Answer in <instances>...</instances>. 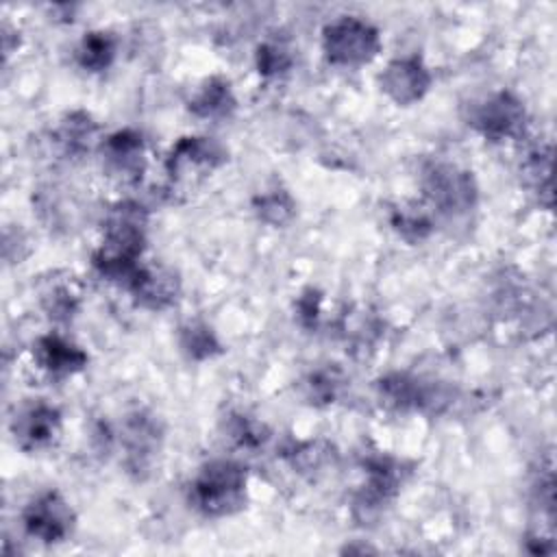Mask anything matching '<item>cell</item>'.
I'll use <instances>...</instances> for the list:
<instances>
[{"mask_svg": "<svg viewBox=\"0 0 557 557\" xmlns=\"http://www.w3.org/2000/svg\"><path fill=\"white\" fill-rule=\"evenodd\" d=\"M226 161V150L213 137H181L168 159L165 170L174 181L207 176Z\"/></svg>", "mask_w": 557, "mask_h": 557, "instance_id": "8", "label": "cell"}, {"mask_svg": "<svg viewBox=\"0 0 557 557\" xmlns=\"http://www.w3.org/2000/svg\"><path fill=\"white\" fill-rule=\"evenodd\" d=\"M100 152H102L104 168L113 176H117L122 181L141 178V174L146 170V144H144L141 133H137L133 128L115 131L102 141Z\"/></svg>", "mask_w": 557, "mask_h": 557, "instance_id": "11", "label": "cell"}, {"mask_svg": "<svg viewBox=\"0 0 557 557\" xmlns=\"http://www.w3.org/2000/svg\"><path fill=\"white\" fill-rule=\"evenodd\" d=\"M115 37L109 30H89L76 46V63L87 72H102L115 59Z\"/></svg>", "mask_w": 557, "mask_h": 557, "instance_id": "18", "label": "cell"}, {"mask_svg": "<svg viewBox=\"0 0 557 557\" xmlns=\"http://www.w3.org/2000/svg\"><path fill=\"white\" fill-rule=\"evenodd\" d=\"M257 70L263 78H278L292 70V52L278 41H265L257 48Z\"/></svg>", "mask_w": 557, "mask_h": 557, "instance_id": "23", "label": "cell"}, {"mask_svg": "<svg viewBox=\"0 0 557 557\" xmlns=\"http://www.w3.org/2000/svg\"><path fill=\"white\" fill-rule=\"evenodd\" d=\"M522 172H524V181L537 194H546V200L550 202V148L546 146L544 150L542 148L533 150L524 161Z\"/></svg>", "mask_w": 557, "mask_h": 557, "instance_id": "24", "label": "cell"}, {"mask_svg": "<svg viewBox=\"0 0 557 557\" xmlns=\"http://www.w3.org/2000/svg\"><path fill=\"white\" fill-rule=\"evenodd\" d=\"M189 111L200 120H222L235 111V96L226 78L213 76L189 100Z\"/></svg>", "mask_w": 557, "mask_h": 557, "instance_id": "16", "label": "cell"}, {"mask_svg": "<svg viewBox=\"0 0 557 557\" xmlns=\"http://www.w3.org/2000/svg\"><path fill=\"white\" fill-rule=\"evenodd\" d=\"M11 433L22 450L46 448L61 433V411L48 403L26 405L15 413Z\"/></svg>", "mask_w": 557, "mask_h": 557, "instance_id": "10", "label": "cell"}, {"mask_svg": "<svg viewBox=\"0 0 557 557\" xmlns=\"http://www.w3.org/2000/svg\"><path fill=\"white\" fill-rule=\"evenodd\" d=\"M381 89L389 100L400 107H409L424 98L433 76L429 67L418 57H398L392 59L379 76Z\"/></svg>", "mask_w": 557, "mask_h": 557, "instance_id": "9", "label": "cell"}, {"mask_svg": "<svg viewBox=\"0 0 557 557\" xmlns=\"http://www.w3.org/2000/svg\"><path fill=\"white\" fill-rule=\"evenodd\" d=\"M126 292L133 294L137 305L152 311H161L176 302L181 294V281L170 268L141 265Z\"/></svg>", "mask_w": 557, "mask_h": 557, "instance_id": "12", "label": "cell"}, {"mask_svg": "<svg viewBox=\"0 0 557 557\" xmlns=\"http://www.w3.org/2000/svg\"><path fill=\"white\" fill-rule=\"evenodd\" d=\"M252 209L257 218L270 226H285L296 215L294 198L289 196V191L281 187H272L257 194L252 200Z\"/></svg>", "mask_w": 557, "mask_h": 557, "instance_id": "19", "label": "cell"}, {"mask_svg": "<svg viewBox=\"0 0 557 557\" xmlns=\"http://www.w3.org/2000/svg\"><path fill=\"white\" fill-rule=\"evenodd\" d=\"M400 463L389 457H374L366 466V481L352 498V518L370 524L383 516L400 487Z\"/></svg>", "mask_w": 557, "mask_h": 557, "instance_id": "5", "label": "cell"}, {"mask_svg": "<svg viewBox=\"0 0 557 557\" xmlns=\"http://www.w3.org/2000/svg\"><path fill=\"white\" fill-rule=\"evenodd\" d=\"M322 50L333 65L359 67L379 54L381 35L370 22L357 15H342L324 26Z\"/></svg>", "mask_w": 557, "mask_h": 557, "instance_id": "3", "label": "cell"}, {"mask_svg": "<svg viewBox=\"0 0 557 557\" xmlns=\"http://www.w3.org/2000/svg\"><path fill=\"white\" fill-rule=\"evenodd\" d=\"M246 470L228 459L205 463L189 483V505L207 518L233 516L246 507Z\"/></svg>", "mask_w": 557, "mask_h": 557, "instance_id": "1", "label": "cell"}, {"mask_svg": "<svg viewBox=\"0 0 557 557\" xmlns=\"http://www.w3.org/2000/svg\"><path fill=\"white\" fill-rule=\"evenodd\" d=\"M161 429L152 416L135 413L124 422L122 444L126 450V463L131 470H146L159 450Z\"/></svg>", "mask_w": 557, "mask_h": 557, "instance_id": "14", "label": "cell"}, {"mask_svg": "<svg viewBox=\"0 0 557 557\" xmlns=\"http://www.w3.org/2000/svg\"><path fill=\"white\" fill-rule=\"evenodd\" d=\"M309 398L315 405H329L335 400L339 389V374L333 370H322L309 376Z\"/></svg>", "mask_w": 557, "mask_h": 557, "instance_id": "26", "label": "cell"}, {"mask_svg": "<svg viewBox=\"0 0 557 557\" xmlns=\"http://www.w3.org/2000/svg\"><path fill=\"white\" fill-rule=\"evenodd\" d=\"M41 305L46 309V313L57 320V322H67L76 315L78 311V294L65 285V283H57L52 287H48L41 296Z\"/></svg>", "mask_w": 557, "mask_h": 557, "instance_id": "22", "label": "cell"}, {"mask_svg": "<svg viewBox=\"0 0 557 557\" xmlns=\"http://www.w3.org/2000/svg\"><path fill=\"white\" fill-rule=\"evenodd\" d=\"M22 524L30 537L44 544H59L72 535L76 516L70 503L59 492L48 490L35 496L24 507Z\"/></svg>", "mask_w": 557, "mask_h": 557, "instance_id": "6", "label": "cell"}, {"mask_svg": "<svg viewBox=\"0 0 557 557\" xmlns=\"http://www.w3.org/2000/svg\"><path fill=\"white\" fill-rule=\"evenodd\" d=\"M379 396L385 405L394 409H424L429 405H435L437 394H433L431 387H426L420 379L409 374H387L379 381Z\"/></svg>", "mask_w": 557, "mask_h": 557, "instance_id": "15", "label": "cell"}, {"mask_svg": "<svg viewBox=\"0 0 557 557\" xmlns=\"http://www.w3.org/2000/svg\"><path fill=\"white\" fill-rule=\"evenodd\" d=\"M178 344H181V350L194 361H205L222 352V346L215 333L211 331L209 324L200 320H189L187 324L181 326Z\"/></svg>", "mask_w": 557, "mask_h": 557, "instance_id": "20", "label": "cell"}, {"mask_svg": "<svg viewBox=\"0 0 557 557\" xmlns=\"http://www.w3.org/2000/svg\"><path fill=\"white\" fill-rule=\"evenodd\" d=\"M146 228L148 211L135 200L115 202L104 215V239L102 246L94 252L96 261L113 263H135L141 259L146 248Z\"/></svg>", "mask_w": 557, "mask_h": 557, "instance_id": "2", "label": "cell"}, {"mask_svg": "<svg viewBox=\"0 0 557 557\" xmlns=\"http://www.w3.org/2000/svg\"><path fill=\"white\" fill-rule=\"evenodd\" d=\"M424 196L446 213H463L474 207L479 187L472 172L450 163H431L422 174Z\"/></svg>", "mask_w": 557, "mask_h": 557, "instance_id": "4", "label": "cell"}, {"mask_svg": "<svg viewBox=\"0 0 557 557\" xmlns=\"http://www.w3.org/2000/svg\"><path fill=\"white\" fill-rule=\"evenodd\" d=\"M389 222H392V228L403 239H407L411 244L426 239L431 235V231H433V224H431L429 215L418 211L416 207H398V209H394Z\"/></svg>", "mask_w": 557, "mask_h": 557, "instance_id": "21", "label": "cell"}, {"mask_svg": "<svg viewBox=\"0 0 557 557\" xmlns=\"http://www.w3.org/2000/svg\"><path fill=\"white\" fill-rule=\"evenodd\" d=\"M226 433L231 440H235L239 446H246V448H257L268 440V426L242 413H235L228 418Z\"/></svg>", "mask_w": 557, "mask_h": 557, "instance_id": "25", "label": "cell"}, {"mask_svg": "<svg viewBox=\"0 0 557 557\" xmlns=\"http://www.w3.org/2000/svg\"><path fill=\"white\" fill-rule=\"evenodd\" d=\"M33 357L35 363L52 379H67L81 372L89 361L81 346L57 333L39 337L33 348Z\"/></svg>", "mask_w": 557, "mask_h": 557, "instance_id": "13", "label": "cell"}, {"mask_svg": "<svg viewBox=\"0 0 557 557\" xmlns=\"http://www.w3.org/2000/svg\"><path fill=\"white\" fill-rule=\"evenodd\" d=\"M96 131H98V126L89 113L74 111L61 120V124L54 133V139L65 154L81 157L91 148Z\"/></svg>", "mask_w": 557, "mask_h": 557, "instance_id": "17", "label": "cell"}, {"mask_svg": "<svg viewBox=\"0 0 557 557\" xmlns=\"http://www.w3.org/2000/svg\"><path fill=\"white\" fill-rule=\"evenodd\" d=\"M320 302H322V296L320 292L315 289H305L298 298V305H296V313H298V320L302 326L311 329L318 324V318H320Z\"/></svg>", "mask_w": 557, "mask_h": 557, "instance_id": "27", "label": "cell"}, {"mask_svg": "<svg viewBox=\"0 0 557 557\" xmlns=\"http://www.w3.org/2000/svg\"><path fill=\"white\" fill-rule=\"evenodd\" d=\"M472 126L490 141L516 139L524 133L527 111L518 96L511 91H496L474 107Z\"/></svg>", "mask_w": 557, "mask_h": 557, "instance_id": "7", "label": "cell"}]
</instances>
